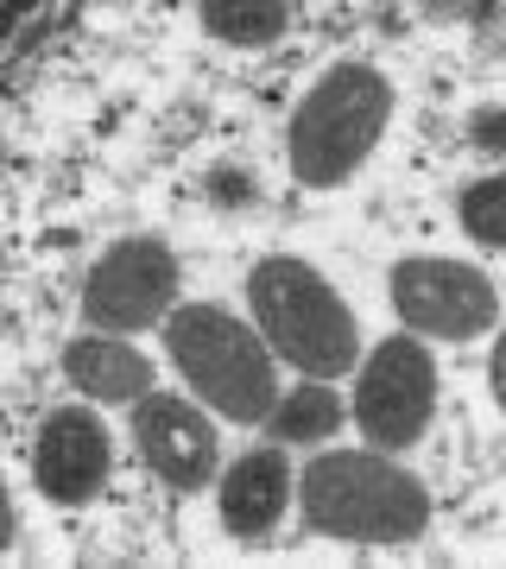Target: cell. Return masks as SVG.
<instances>
[{
  "label": "cell",
  "instance_id": "14",
  "mask_svg": "<svg viewBox=\"0 0 506 569\" xmlns=\"http://www.w3.org/2000/svg\"><path fill=\"white\" fill-rule=\"evenodd\" d=\"M463 228L482 247H506V171H494V178L463 190Z\"/></svg>",
  "mask_w": 506,
  "mask_h": 569
},
{
  "label": "cell",
  "instance_id": "10",
  "mask_svg": "<svg viewBox=\"0 0 506 569\" xmlns=\"http://www.w3.org/2000/svg\"><path fill=\"white\" fill-rule=\"evenodd\" d=\"M216 500H222V526L235 531V538H247V545L266 538V531L279 526V512L298 500V475H291L285 443H266V449L235 456V462L222 468Z\"/></svg>",
  "mask_w": 506,
  "mask_h": 569
},
{
  "label": "cell",
  "instance_id": "3",
  "mask_svg": "<svg viewBox=\"0 0 506 569\" xmlns=\"http://www.w3.org/2000/svg\"><path fill=\"white\" fill-rule=\"evenodd\" d=\"M386 121H393V82L374 63H329L291 114V140H285L291 178L304 190L348 183L367 164V152L380 146Z\"/></svg>",
  "mask_w": 506,
  "mask_h": 569
},
{
  "label": "cell",
  "instance_id": "6",
  "mask_svg": "<svg viewBox=\"0 0 506 569\" xmlns=\"http://www.w3.org/2000/svg\"><path fill=\"white\" fill-rule=\"evenodd\" d=\"M437 411V361L418 336H386L374 355H361L355 367V430L367 437V449L399 456L430 430Z\"/></svg>",
  "mask_w": 506,
  "mask_h": 569
},
{
  "label": "cell",
  "instance_id": "16",
  "mask_svg": "<svg viewBox=\"0 0 506 569\" xmlns=\"http://www.w3.org/2000/svg\"><path fill=\"white\" fill-rule=\"evenodd\" d=\"M487 387H494V406L506 411V336L494 342V361H487Z\"/></svg>",
  "mask_w": 506,
  "mask_h": 569
},
{
  "label": "cell",
  "instance_id": "4",
  "mask_svg": "<svg viewBox=\"0 0 506 569\" xmlns=\"http://www.w3.org/2000/svg\"><path fill=\"white\" fill-rule=\"evenodd\" d=\"M165 348L178 361L183 387L197 392L209 411H222L228 425H266L279 406V373L266 336L228 317L222 305H178L165 317Z\"/></svg>",
  "mask_w": 506,
  "mask_h": 569
},
{
  "label": "cell",
  "instance_id": "9",
  "mask_svg": "<svg viewBox=\"0 0 506 569\" xmlns=\"http://www.w3.org/2000/svg\"><path fill=\"white\" fill-rule=\"evenodd\" d=\"M108 462H115V443H108V425H101L89 406H58L39 425V443H32V481L51 507H82L96 500L101 481H108Z\"/></svg>",
  "mask_w": 506,
  "mask_h": 569
},
{
  "label": "cell",
  "instance_id": "1",
  "mask_svg": "<svg viewBox=\"0 0 506 569\" xmlns=\"http://www.w3.org/2000/svg\"><path fill=\"white\" fill-rule=\"evenodd\" d=\"M304 526L336 545H418L430 531L425 481L386 449H324L298 475Z\"/></svg>",
  "mask_w": 506,
  "mask_h": 569
},
{
  "label": "cell",
  "instance_id": "11",
  "mask_svg": "<svg viewBox=\"0 0 506 569\" xmlns=\"http://www.w3.org/2000/svg\"><path fill=\"white\" fill-rule=\"evenodd\" d=\"M63 380L89 399V406H140L146 392H152V361H146L133 342L121 336H77V342L63 348Z\"/></svg>",
  "mask_w": 506,
  "mask_h": 569
},
{
  "label": "cell",
  "instance_id": "13",
  "mask_svg": "<svg viewBox=\"0 0 506 569\" xmlns=\"http://www.w3.org/2000/svg\"><path fill=\"white\" fill-rule=\"evenodd\" d=\"M197 26L222 44H279L291 26V7L279 0H209L197 7Z\"/></svg>",
  "mask_w": 506,
  "mask_h": 569
},
{
  "label": "cell",
  "instance_id": "8",
  "mask_svg": "<svg viewBox=\"0 0 506 569\" xmlns=\"http://www.w3.org/2000/svg\"><path fill=\"white\" fill-rule=\"evenodd\" d=\"M133 443H140V462L178 493L209 488L216 468H222L216 425L190 399H171V392H146L140 406H133Z\"/></svg>",
  "mask_w": 506,
  "mask_h": 569
},
{
  "label": "cell",
  "instance_id": "5",
  "mask_svg": "<svg viewBox=\"0 0 506 569\" xmlns=\"http://www.w3.org/2000/svg\"><path fill=\"white\" fill-rule=\"evenodd\" d=\"M386 298L411 336H437V342H475V336H494V323H500L494 279L482 266L444 260V253L399 260L386 272Z\"/></svg>",
  "mask_w": 506,
  "mask_h": 569
},
{
  "label": "cell",
  "instance_id": "7",
  "mask_svg": "<svg viewBox=\"0 0 506 569\" xmlns=\"http://www.w3.org/2000/svg\"><path fill=\"white\" fill-rule=\"evenodd\" d=\"M178 310V253L159 241V234H133V241H115L89 266V284H82V323L101 329V336H133V329H152Z\"/></svg>",
  "mask_w": 506,
  "mask_h": 569
},
{
  "label": "cell",
  "instance_id": "2",
  "mask_svg": "<svg viewBox=\"0 0 506 569\" xmlns=\"http://www.w3.org/2000/svg\"><path fill=\"white\" fill-rule=\"evenodd\" d=\"M247 305L266 348L291 361L304 380H343L361 367V329L355 310L336 298V284L304 266L298 253H266L247 272Z\"/></svg>",
  "mask_w": 506,
  "mask_h": 569
},
{
  "label": "cell",
  "instance_id": "12",
  "mask_svg": "<svg viewBox=\"0 0 506 569\" xmlns=\"http://www.w3.org/2000/svg\"><path fill=\"white\" fill-rule=\"evenodd\" d=\"M343 399H336V392L324 387V380H310V387H291L279 399V406H272V418H266V437H272V443H324V437H336V430H343Z\"/></svg>",
  "mask_w": 506,
  "mask_h": 569
},
{
  "label": "cell",
  "instance_id": "15",
  "mask_svg": "<svg viewBox=\"0 0 506 569\" xmlns=\"http://www.w3.org/2000/svg\"><path fill=\"white\" fill-rule=\"evenodd\" d=\"M475 146H482V152H506V108L475 114Z\"/></svg>",
  "mask_w": 506,
  "mask_h": 569
}]
</instances>
